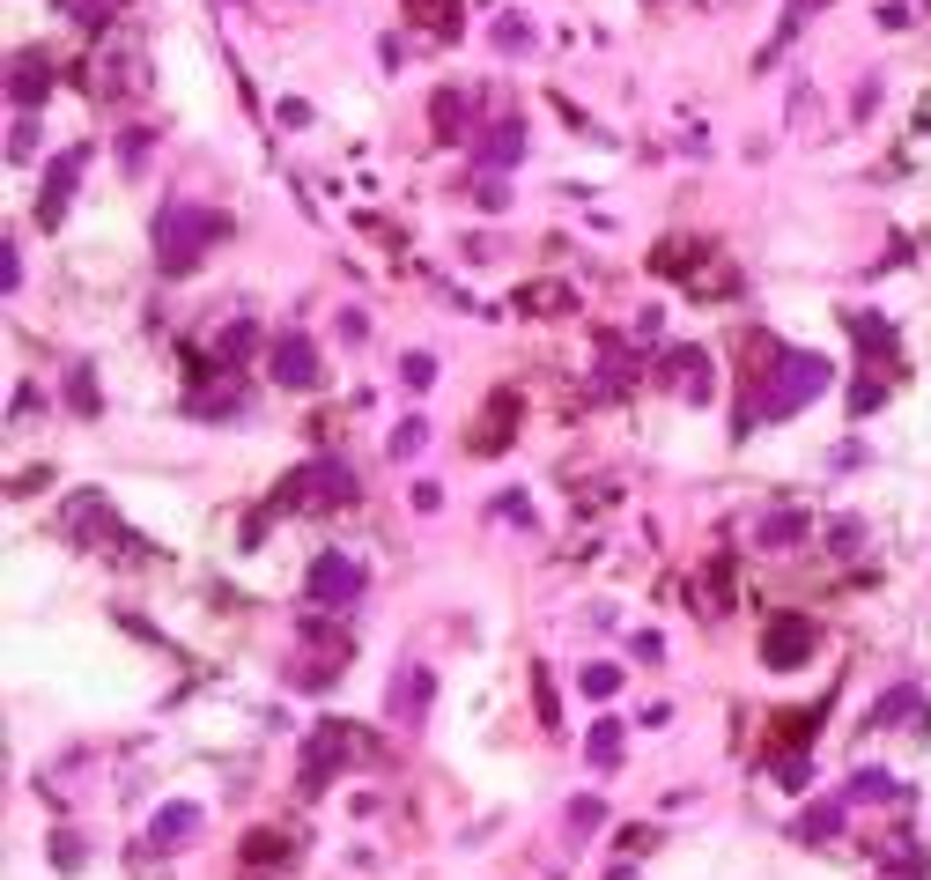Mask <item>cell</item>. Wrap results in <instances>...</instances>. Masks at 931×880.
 <instances>
[{"instance_id": "5b68a950", "label": "cell", "mask_w": 931, "mask_h": 880, "mask_svg": "<svg viewBox=\"0 0 931 880\" xmlns=\"http://www.w3.org/2000/svg\"><path fill=\"white\" fill-rule=\"evenodd\" d=\"M311 599L326 614H340V607H355V599H363V563H355V555H340V548H326L311 563Z\"/></svg>"}, {"instance_id": "cb8c5ba5", "label": "cell", "mask_w": 931, "mask_h": 880, "mask_svg": "<svg viewBox=\"0 0 931 880\" xmlns=\"http://www.w3.org/2000/svg\"><path fill=\"white\" fill-rule=\"evenodd\" d=\"M614 681H621L614 666H584V696H614Z\"/></svg>"}, {"instance_id": "52a82bcc", "label": "cell", "mask_w": 931, "mask_h": 880, "mask_svg": "<svg viewBox=\"0 0 931 880\" xmlns=\"http://www.w3.org/2000/svg\"><path fill=\"white\" fill-rule=\"evenodd\" d=\"M806 651H813L806 614H776V622L762 629V666H806Z\"/></svg>"}, {"instance_id": "6da1fadb", "label": "cell", "mask_w": 931, "mask_h": 880, "mask_svg": "<svg viewBox=\"0 0 931 880\" xmlns=\"http://www.w3.org/2000/svg\"><path fill=\"white\" fill-rule=\"evenodd\" d=\"M754 392H747V407H739V422H784L791 415V407H806L813 400V392H821L828 385V363H821V355H776V363L762 370V378H747Z\"/></svg>"}, {"instance_id": "603a6c76", "label": "cell", "mask_w": 931, "mask_h": 880, "mask_svg": "<svg viewBox=\"0 0 931 880\" xmlns=\"http://www.w3.org/2000/svg\"><path fill=\"white\" fill-rule=\"evenodd\" d=\"M762 533H769V548H784V540H798V533H806V518H798V511H791V518H769Z\"/></svg>"}, {"instance_id": "5bb4252c", "label": "cell", "mask_w": 931, "mask_h": 880, "mask_svg": "<svg viewBox=\"0 0 931 880\" xmlns=\"http://www.w3.org/2000/svg\"><path fill=\"white\" fill-rule=\"evenodd\" d=\"M74 178H82V148H67V156L52 163V185H45V222H60L67 193H74Z\"/></svg>"}, {"instance_id": "8fae6325", "label": "cell", "mask_w": 931, "mask_h": 880, "mask_svg": "<svg viewBox=\"0 0 931 880\" xmlns=\"http://www.w3.org/2000/svg\"><path fill=\"white\" fill-rule=\"evenodd\" d=\"M665 378L680 385V400H710V355H702V348H673V355H665Z\"/></svg>"}, {"instance_id": "ba28073f", "label": "cell", "mask_w": 931, "mask_h": 880, "mask_svg": "<svg viewBox=\"0 0 931 880\" xmlns=\"http://www.w3.org/2000/svg\"><path fill=\"white\" fill-rule=\"evenodd\" d=\"M274 378L289 385V392H311L318 378H326V363L311 355V341H303V333H281V341H274Z\"/></svg>"}, {"instance_id": "9a60e30c", "label": "cell", "mask_w": 931, "mask_h": 880, "mask_svg": "<svg viewBox=\"0 0 931 880\" xmlns=\"http://www.w3.org/2000/svg\"><path fill=\"white\" fill-rule=\"evenodd\" d=\"M518 148H525L518 119H496V126H488V134H481V156H488V163H518Z\"/></svg>"}, {"instance_id": "4fadbf2b", "label": "cell", "mask_w": 931, "mask_h": 880, "mask_svg": "<svg viewBox=\"0 0 931 880\" xmlns=\"http://www.w3.org/2000/svg\"><path fill=\"white\" fill-rule=\"evenodd\" d=\"M8 97H15V104H37V97H45V52H15Z\"/></svg>"}, {"instance_id": "ffe728a7", "label": "cell", "mask_w": 931, "mask_h": 880, "mask_svg": "<svg viewBox=\"0 0 931 880\" xmlns=\"http://www.w3.org/2000/svg\"><path fill=\"white\" fill-rule=\"evenodd\" d=\"M422 437H429V422H422V415H407V422L392 429V459H414V452H422Z\"/></svg>"}, {"instance_id": "4316f807", "label": "cell", "mask_w": 931, "mask_h": 880, "mask_svg": "<svg viewBox=\"0 0 931 880\" xmlns=\"http://www.w3.org/2000/svg\"><path fill=\"white\" fill-rule=\"evenodd\" d=\"M621 755V733H614V725H599V733H592V762H614Z\"/></svg>"}, {"instance_id": "8992f818", "label": "cell", "mask_w": 931, "mask_h": 880, "mask_svg": "<svg viewBox=\"0 0 931 880\" xmlns=\"http://www.w3.org/2000/svg\"><path fill=\"white\" fill-rule=\"evenodd\" d=\"M348 496H355V474L340 459H318V466H303V474H289L281 511H289V503H348Z\"/></svg>"}, {"instance_id": "30bf717a", "label": "cell", "mask_w": 931, "mask_h": 880, "mask_svg": "<svg viewBox=\"0 0 931 880\" xmlns=\"http://www.w3.org/2000/svg\"><path fill=\"white\" fill-rule=\"evenodd\" d=\"M510 429H518V392H496V400L481 407V429H473V452H503Z\"/></svg>"}, {"instance_id": "44dd1931", "label": "cell", "mask_w": 931, "mask_h": 880, "mask_svg": "<svg viewBox=\"0 0 931 880\" xmlns=\"http://www.w3.org/2000/svg\"><path fill=\"white\" fill-rule=\"evenodd\" d=\"M244 858H252V866H281V858H289V844H281V829H266V836H252V844H244Z\"/></svg>"}, {"instance_id": "7c38bea8", "label": "cell", "mask_w": 931, "mask_h": 880, "mask_svg": "<svg viewBox=\"0 0 931 880\" xmlns=\"http://www.w3.org/2000/svg\"><path fill=\"white\" fill-rule=\"evenodd\" d=\"M429 688H436L429 666H407V673H399V688H392V718L414 725V718H422V703H429Z\"/></svg>"}, {"instance_id": "484cf974", "label": "cell", "mask_w": 931, "mask_h": 880, "mask_svg": "<svg viewBox=\"0 0 931 880\" xmlns=\"http://www.w3.org/2000/svg\"><path fill=\"white\" fill-rule=\"evenodd\" d=\"M37 148V119H15V134H8V156H30Z\"/></svg>"}, {"instance_id": "d4e9b609", "label": "cell", "mask_w": 931, "mask_h": 880, "mask_svg": "<svg viewBox=\"0 0 931 880\" xmlns=\"http://www.w3.org/2000/svg\"><path fill=\"white\" fill-rule=\"evenodd\" d=\"M67 392H74V407H82V415L97 407V378H89V370H74V378H67Z\"/></svg>"}, {"instance_id": "3957f363", "label": "cell", "mask_w": 931, "mask_h": 880, "mask_svg": "<svg viewBox=\"0 0 931 880\" xmlns=\"http://www.w3.org/2000/svg\"><path fill=\"white\" fill-rule=\"evenodd\" d=\"M850 333L865 341V385L850 392V407L865 415V407H880V392H887V370H895V333H887L872 311H850Z\"/></svg>"}, {"instance_id": "83f0119b", "label": "cell", "mask_w": 931, "mask_h": 880, "mask_svg": "<svg viewBox=\"0 0 931 880\" xmlns=\"http://www.w3.org/2000/svg\"><path fill=\"white\" fill-rule=\"evenodd\" d=\"M399 378H407V385H429L436 363H429V355H407V363H399Z\"/></svg>"}, {"instance_id": "e0dca14e", "label": "cell", "mask_w": 931, "mask_h": 880, "mask_svg": "<svg viewBox=\"0 0 931 880\" xmlns=\"http://www.w3.org/2000/svg\"><path fill=\"white\" fill-rule=\"evenodd\" d=\"M414 23H429L436 37H459V0H414Z\"/></svg>"}, {"instance_id": "ac0fdd59", "label": "cell", "mask_w": 931, "mask_h": 880, "mask_svg": "<svg viewBox=\"0 0 931 880\" xmlns=\"http://www.w3.org/2000/svg\"><path fill=\"white\" fill-rule=\"evenodd\" d=\"M429 119H436V141H466V126H459V119H466V104L451 97V89H444V97L429 104Z\"/></svg>"}, {"instance_id": "d6986e66", "label": "cell", "mask_w": 931, "mask_h": 880, "mask_svg": "<svg viewBox=\"0 0 931 880\" xmlns=\"http://www.w3.org/2000/svg\"><path fill=\"white\" fill-rule=\"evenodd\" d=\"M850 799H902V784L887 770H858V777H850Z\"/></svg>"}, {"instance_id": "7402d4cb", "label": "cell", "mask_w": 931, "mask_h": 880, "mask_svg": "<svg viewBox=\"0 0 931 880\" xmlns=\"http://www.w3.org/2000/svg\"><path fill=\"white\" fill-rule=\"evenodd\" d=\"M776 784H784V792H806V784H813V770H806V755L776 762Z\"/></svg>"}, {"instance_id": "2e32d148", "label": "cell", "mask_w": 931, "mask_h": 880, "mask_svg": "<svg viewBox=\"0 0 931 880\" xmlns=\"http://www.w3.org/2000/svg\"><path fill=\"white\" fill-rule=\"evenodd\" d=\"M843 807H850V799H821V807L798 821V836H806V844H828V836L843 829Z\"/></svg>"}, {"instance_id": "7a4b0ae2", "label": "cell", "mask_w": 931, "mask_h": 880, "mask_svg": "<svg viewBox=\"0 0 931 880\" xmlns=\"http://www.w3.org/2000/svg\"><path fill=\"white\" fill-rule=\"evenodd\" d=\"M222 237V215H207L193 208V200H170V208L156 215V267L163 274H185V267H200V252Z\"/></svg>"}, {"instance_id": "9c48e42d", "label": "cell", "mask_w": 931, "mask_h": 880, "mask_svg": "<svg viewBox=\"0 0 931 880\" xmlns=\"http://www.w3.org/2000/svg\"><path fill=\"white\" fill-rule=\"evenodd\" d=\"M193 829H200V807H193V799H170V807L148 821V844H156V851H178V844H193Z\"/></svg>"}, {"instance_id": "277c9868", "label": "cell", "mask_w": 931, "mask_h": 880, "mask_svg": "<svg viewBox=\"0 0 931 880\" xmlns=\"http://www.w3.org/2000/svg\"><path fill=\"white\" fill-rule=\"evenodd\" d=\"M348 755H370V740L355 733V725L326 718V725H318V740L303 747V784H311V792H326V784H333V770H340Z\"/></svg>"}]
</instances>
